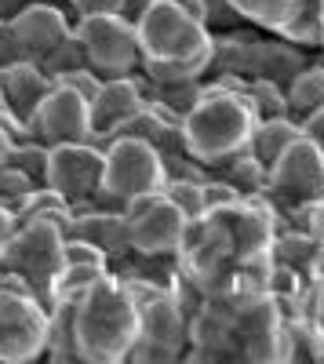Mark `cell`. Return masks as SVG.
Segmentation results:
<instances>
[{
	"mask_svg": "<svg viewBox=\"0 0 324 364\" xmlns=\"http://www.w3.org/2000/svg\"><path fill=\"white\" fill-rule=\"evenodd\" d=\"M320 33H324V29H320V0H303L299 11L291 15V22L281 26L277 37L299 44V48H317L320 44Z\"/></svg>",
	"mask_w": 324,
	"mask_h": 364,
	"instance_id": "484cf974",
	"label": "cell"
},
{
	"mask_svg": "<svg viewBox=\"0 0 324 364\" xmlns=\"http://www.w3.org/2000/svg\"><path fill=\"white\" fill-rule=\"evenodd\" d=\"M70 15H87V11H117L121 0H63Z\"/></svg>",
	"mask_w": 324,
	"mask_h": 364,
	"instance_id": "74e56055",
	"label": "cell"
},
{
	"mask_svg": "<svg viewBox=\"0 0 324 364\" xmlns=\"http://www.w3.org/2000/svg\"><path fill=\"white\" fill-rule=\"evenodd\" d=\"M128 230H131V252L135 255H150V259H168L179 252L183 233H186V215L175 208L164 190L153 193H139L124 204Z\"/></svg>",
	"mask_w": 324,
	"mask_h": 364,
	"instance_id": "8fae6325",
	"label": "cell"
},
{
	"mask_svg": "<svg viewBox=\"0 0 324 364\" xmlns=\"http://www.w3.org/2000/svg\"><path fill=\"white\" fill-rule=\"evenodd\" d=\"M281 310L262 291L248 302H208L204 299L190 317L183 360H252L277 364Z\"/></svg>",
	"mask_w": 324,
	"mask_h": 364,
	"instance_id": "7a4b0ae2",
	"label": "cell"
},
{
	"mask_svg": "<svg viewBox=\"0 0 324 364\" xmlns=\"http://www.w3.org/2000/svg\"><path fill=\"white\" fill-rule=\"evenodd\" d=\"M208 4V29H230V26H241L237 15L226 8V0H204Z\"/></svg>",
	"mask_w": 324,
	"mask_h": 364,
	"instance_id": "d590c367",
	"label": "cell"
},
{
	"mask_svg": "<svg viewBox=\"0 0 324 364\" xmlns=\"http://www.w3.org/2000/svg\"><path fill=\"white\" fill-rule=\"evenodd\" d=\"M8 109V102H4V91H0V113H4Z\"/></svg>",
	"mask_w": 324,
	"mask_h": 364,
	"instance_id": "ee69618b",
	"label": "cell"
},
{
	"mask_svg": "<svg viewBox=\"0 0 324 364\" xmlns=\"http://www.w3.org/2000/svg\"><path fill=\"white\" fill-rule=\"evenodd\" d=\"M208 175H215V178H226L230 186H237L244 197H252V193H259L262 186H266V171H262V164L248 154H237L233 161H222V164H215V168H208Z\"/></svg>",
	"mask_w": 324,
	"mask_h": 364,
	"instance_id": "cb8c5ba5",
	"label": "cell"
},
{
	"mask_svg": "<svg viewBox=\"0 0 324 364\" xmlns=\"http://www.w3.org/2000/svg\"><path fill=\"white\" fill-rule=\"evenodd\" d=\"M244 193L237 190V186H230L226 178H215V175H208L204 178V211L208 208H222V204H233V200H241Z\"/></svg>",
	"mask_w": 324,
	"mask_h": 364,
	"instance_id": "e575fe53",
	"label": "cell"
},
{
	"mask_svg": "<svg viewBox=\"0 0 324 364\" xmlns=\"http://www.w3.org/2000/svg\"><path fill=\"white\" fill-rule=\"evenodd\" d=\"M139 70L157 84L204 80L212 63V29L183 8L153 0L135 22Z\"/></svg>",
	"mask_w": 324,
	"mask_h": 364,
	"instance_id": "3957f363",
	"label": "cell"
},
{
	"mask_svg": "<svg viewBox=\"0 0 324 364\" xmlns=\"http://www.w3.org/2000/svg\"><path fill=\"white\" fill-rule=\"evenodd\" d=\"M37 66H40V70H44V73H48V77L55 80L58 73H70V70H77V66H87V63H84L80 41H77V37L70 33V37H66L63 44H58V48H51V51H48L44 58H40Z\"/></svg>",
	"mask_w": 324,
	"mask_h": 364,
	"instance_id": "4dcf8cb0",
	"label": "cell"
},
{
	"mask_svg": "<svg viewBox=\"0 0 324 364\" xmlns=\"http://www.w3.org/2000/svg\"><path fill=\"white\" fill-rule=\"evenodd\" d=\"M66 237H84L95 248L106 252L109 262L124 259L131 252V230H128V215L117 208H84V211H70V226Z\"/></svg>",
	"mask_w": 324,
	"mask_h": 364,
	"instance_id": "ac0fdd59",
	"label": "cell"
},
{
	"mask_svg": "<svg viewBox=\"0 0 324 364\" xmlns=\"http://www.w3.org/2000/svg\"><path fill=\"white\" fill-rule=\"evenodd\" d=\"M303 324L313 339L317 360H324V259H317V266H313V277H310V288L303 299Z\"/></svg>",
	"mask_w": 324,
	"mask_h": 364,
	"instance_id": "d4e9b609",
	"label": "cell"
},
{
	"mask_svg": "<svg viewBox=\"0 0 324 364\" xmlns=\"http://www.w3.org/2000/svg\"><path fill=\"white\" fill-rule=\"evenodd\" d=\"M274 262H284L291 266L296 273H303V277L310 281L313 277V266H317V255H320V245H317V237L313 233H303V230H284L274 237Z\"/></svg>",
	"mask_w": 324,
	"mask_h": 364,
	"instance_id": "603a6c76",
	"label": "cell"
},
{
	"mask_svg": "<svg viewBox=\"0 0 324 364\" xmlns=\"http://www.w3.org/2000/svg\"><path fill=\"white\" fill-rule=\"evenodd\" d=\"M77 350L87 364H124L128 350L139 339V310L124 284L102 273V277L77 299L73 310Z\"/></svg>",
	"mask_w": 324,
	"mask_h": 364,
	"instance_id": "277c9868",
	"label": "cell"
},
{
	"mask_svg": "<svg viewBox=\"0 0 324 364\" xmlns=\"http://www.w3.org/2000/svg\"><path fill=\"white\" fill-rule=\"evenodd\" d=\"M48 343V310L33 295L0 288V360L26 364L44 357Z\"/></svg>",
	"mask_w": 324,
	"mask_h": 364,
	"instance_id": "7c38bea8",
	"label": "cell"
},
{
	"mask_svg": "<svg viewBox=\"0 0 324 364\" xmlns=\"http://www.w3.org/2000/svg\"><path fill=\"white\" fill-rule=\"evenodd\" d=\"M63 259L66 262H77V266H106L109 269V259L102 248H95L92 240H84V237H66V245H63Z\"/></svg>",
	"mask_w": 324,
	"mask_h": 364,
	"instance_id": "1f68e13d",
	"label": "cell"
},
{
	"mask_svg": "<svg viewBox=\"0 0 324 364\" xmlns=\"http://www.w3.org/2000/svg\"><path fill=\"white\" fill-rule=\"evenodd\" d=\"M11 146H15V139L8 135V128L0 124V168L8 164V157H11Z\"/></svg>",
	"mask_w": 324,
	"mask_h": 364,
	"instance_id": "7bdbcfd3",
	"label": "cell"
},
{
	"mask_svg": "<svg viewBox=\"0 0 324 364\" xmlns=\"http://www.w3.org/2000/svg\"><path fill=\"white\" fill-rule=\"evenodd\" d=\"M139 109H142V95H139V87H135L131 77L102 80V87L95 91V99L87 102V113H92V142L102 149L113 139V132Z\"/></svg>",
	"mask_w": 324,
	"mask_h": 364,
	"instance_id": "e0dca14e",
	"label": "cell"
},
{
	"mask_svg": "<svg viewBox=\"0 0 324 364\" xmlns=\"http://www.w3.org/2000/svg\"><path fill=\"white\" fill-rule=\"evenodd\" d=\"M317 48H320V51H324V33H320V44H317Z\"/></svg>",
	"mask_w": 324,
	"mask_h": 364,
	"instance_id": "bcb514c9",
	"label": "cell"
},
{
	"mask_svg": "<svg viewBox=\"0 0 324 364\" xmlns=\"http://www.w3.org/2000/svg\"><path fill=\"white\" fill-rule=\"evenodd\" d=\"M303 128L296 124L291 117H277V120H255V128H252V142H248V154L262 164V171H266L281 149L296 139Z\"/></svg>",
	"mask_w": 324,
	"mask_h": 364,
	"instance_id": "7402d4cb",
	"label": "cell"
},
{
	"mask_svg": "<svg viewBox=\"0 0 324 364\" xmlns=\"http://www.w3.org/2000/svg\"><path fill=\"white\" fill-rule=\"evenodd\" d=\"M66 233L51 219L18 223L8 245L0 248V288L33 295L44 310L55 306V277L63 273Z\"/></svg>",
	"mask_w": 324,
	"mask_h": 364,
	"instance_id": "5b68a950",
	"label": "cell"
},
{
	"mask_svg": "<svg viewBox=\"0 0 324 364\" xmlns=\"http://www.w3.org/2000/svg\"><path fill=\"white\" fill-rule=\"evenodd\" d=\"M299 128H303V135H310V139H313V142L324 149V106H320V109H313V113L303 120Z\"/></svg>",
	"mask_w": 324,
	"mask_h": 364,
	"instance_id": "f35d334b",
	"label": "cell"
},
{
	"mask_svg": "<svg viewBox=\"0 0 324 364\" xmlns=\"http://www.w3.org/2000/svg\"><path fill=\"white\" fill-rule=\"evenodd\" d=\"M164 197L179 208L186 219H200L204 215V182H197V178H171V182H164Z\"/></svg>",
	"mask_w": 324,
	"mask_h": 364,
	"instance_id": "f546056e",
	"label": "cell"
},
{
	"mask_svg": "<svg viewBox=\"0 0 324 364\" xmlns=\"http://www.w3.org/2000/svg\"><path fill=\"white\" fill-rule=\"evenodd\" d=\"M310 233H313V237H324V193L313 200V223H310Z\"/></svg>",
	"mask_w": 324,
	"mask_h": 364,
	"instance_id": "b9f144b4",
	"label": "cell"
},
{
	"mask_svg": "<svg viewBox=\"0 0 324 364\" xmlns=\"http://www.w3.org/2000/svg\"><path fill=\"white\" fill-rule=\"evenodd\" d=\"M248 106H252L255 120H277V117H288L284 87L274 84V80H252V84H248Z\"/></svg>",
	"mask_w": 324,
	"mask_h": 364,
	"instance_id": "83f0119b",
	"label": "cell"
},
{
	"mask_svg": "<svg viewBox=\"0 0 324 364\" xmlns=\"http://www.w3.org/2000/svg\"><path fill=\"white\" fill-rule=\"evenodd\" d=\"M26 190H33V182H29L18 168H11V164L0 168V204L15 211V204L22 200V193H26Z\"/></svg>",
	"mask_w": 324,
	"mask_h": 364,
	"instance_id": "d6a6232c",
	"label": "cell"
},
{
	"mask_svg": "<svg viewBox=\"0 0 324 364\" xmlns=\"http://www.w3.org/2000/svg\"><path fill=\"white\" fill-rule=\"evenodd\" d=\"M139 310V339L128 350L131 364H175L186 353V331L190 317L179 310L171 291H161L157 299L142 302Z\"/></svg>",
	"mask_w": 324,
	"mask_h": 364,
	"instance_id": "30bf717a",
	"label": "cell"
},
{
	"mask_svg": "<svg viewBox=\"0 0 324 364\" xmlns=\"http://www.w3.org/2000/svg\"><path fill=\"white\" fill-rule=\"evenodd\" d=\"M8 26H11V37L18 44V55L29 58V63H40L51 48H58L73 33L70 8L44 4V0H37V4H22L8 18Z\"/></svg>",
	"mask_w": 324,
	"mask_h": 364,
	"instance_id": "9a60e30c",
	"label": "cell"
},
{
	"mask_svg": "<svg viewBox=\"0 0 324 364\" xmlns=\"http://www.w3.org/2000/svg\"><path fill=\"white\" fill-rule=\"evenodd\" d=\"M303 0H226V8L237 15V22H248L266 33H281V26L291 22Z\"/></svg>",
	"mask_w": 324,
	"mask_h": 364,
	"instance_id": "44dd1931",
	"label": "cell"
},
{
	"mask_svg": "<svg viewBox=\"0 0 324 364\" xmlns=\"http://www.w3.org/2000/svg\"><path fill=\"white\" fill-rule=\"evenodd\" d=\"M320 29H324V0H320Z\"/></svg>",
	"mask_w": 324,
	"mask_h": 364,
	"instance_id": "f6af8a7d",
	"label": "cell"
},
{
	"mask_svg": "<svg viewBox=\"0 0 324 364\" xmlns=\"http://www.w3.org/2000/svg\"><path fill=\"white\" fill-rule=\"evenodd\" d=\"M320 193H324V149L299 132L266 168L262 197L277 211H288L296 204H313Z\"/></svg>",
	"mask_w": 324,
	"mask_h": 364,
	"instance_id": "9c48e42d",
	"label": "cell"
},
{
	"mask_svg": "<svg viewBox=\"0 0 324 364\" xmlns=\"http://www.w3.org/2000/svg\"><path fill=\"white\" fill-rule=\"evenodd\" d=\"M33 139L44 146H63V142H92V113H87V99L77 95L73 87L55 84L44 102L33 113L29 124Z\"/></svg>",
	"mask_w": 324,
	"mask_h": 364,
	"instance_id": "5bb4252c",
	"label": "cell"
},
{
	"mask_svg": "<svg viewBox=\"0 0 324 364\" xmlns=\"http://www.w3.org/2000/svg\"><path fill=\"white\" fill-rule=\"evenodd\" d=\"M168 4L183 8L186 15H193V18H200V22H208V4H204V0H168Z\"/></svg>",
	"mask_w": 324,
	"mask_h": 364,
	"instance_id": "60d3db41",
	"label": "cell"
},
{
	"mask_svg": "<svg viewBox=\"0 0 324 364\" xmlns=\"http://www.w3.org/2000/svg\"><path fill=\"white\" fill-rule=\"evenodd\" d=\"M15 226H18V219H15V211H11V208H4V204H0V248L8 245V237L15 233Z\"/></svg>",
	"mask_w": 324,
	"mask_h": 364,
	"instance_id": "ab89813d",
	"label": "cell"
},
{
	"mask_svg": "<svg viewBox=\"0 0 324 364\" xmlns=\"http://www.w3.org/2000/svg\"><path fill=\"white\" fill-rule=\"evenodd\" d=\"M55 84H66V87L77 91V95H84L87 102H92V99H95V91L102 87V77H99L95 70H87V66H77V70H70V73H58Z\"/></svg>",
	"mask_w": 324,
	"mask_h": 364,
	"instance_id": "836d02e7",
	"label": "cell"
},
{
	"mask_svg": "<svg viewBox=\"0 0 324 364\" xmlns=\"http://www.w3.org/2000/svg\"><path fill=\"white\" fill-rule=\"evenodd\" d=\"M183 146L186 154L204 164L215 168L222 161H233L244 154L252 142L255 113L248 106V95H233V91H204L200 102L183 117Z\"/></svg>",
	"mask_w": 324,
	"mask_h": 364,
	"instance_id": "8992f818",
	"label": "cell"
},
{
	"mask_svg": "<svg viewBox=\"0 0 324 364\" xmlns=\"http://www.w3.org/2000/svg\"><path fill=\"white\" fill-rule=\"evenodd\" d=\"M284 99H288V117L303 124V120L324 106V63H306L291 84L284 87Z\"/></svg>",
	"mask_w": 324,
	"mask_h": 364,
	"instance_id": "d6986e66",
	"label": "cell"
},
{
	"mask_svg": "<svg viewBox=\"0 0 324 364\" xmlns=\"http://www.w3.org/2000/svg\"><path fill=\"white\" fill-rule=\"evenodd\" d=\"M18 44H15V37H11V26H8V18H0V66H11V63H18Z\"/></svg>",
	"mask_w": 324,
	"mask_h": 364,
	"instance_id": "8d00e7d4",
	"label": "cell"
},
{
	"mask_svg": "<svg viewBox=\"0 0 324 364\" xmlns=\"http://www.w3.org/2000/svg\"><path fill=\"white\" fill-rule=\"evenodd\" d=\"M102 273H109L106 266H77V262H66L63 273L55 277V302H66V299H80L87 288H92Z\"/></svg>",
	"mask_w": 324,
	"mask_h": 364,
	"instance_id": "f1b7e54d",
	"label": "cell"
},
{
	"mask_svg": "<svg viewBox=\"0 0 324 364\" xmlns=\"http://www.w3.org/2000/svg\"><path fill=\"white\" fill-rule=\"evenodd\" d=\"M73 37L80 41L87 70H95L102 80L131 77L139 70V37L135 26L117 11H87L77 15Z\"/></svg>",
	"mask_w": 324,
	"mask_h": 364,
	"instance_id": "ba28073f",
	"label": "cell"
},
{
	"mask_svg": "<svg viewBox=\"0 0 324 364\" xmlns=\"http://www.w3.org/2000/svg\"><path fill=\"white\" fill-rule=\"evenodd\" d=\"M102 182V149L95 142H63L48 146L44 186L58 190L70 204L92 200Z\"/></svg>",
	"mask_w": 324,
	"mask_h": 364,
	"instance_id": "4fadbf2b",
	"label": "cell"
},
{
	"mask_svg": "<svg viewBox=\"0 0 324 364\" xmlns=\"http://www.w3.org/2000/svg\"><path fill=\"white\" fill-rule=\"evenodd\" d=\"M51 87H55V80L37 63H29V58H18V63H11V66H0V91H4L8 113L26 132H29V124H33V113H37V106L44 102V95ZM29 139H33V132H29Z\"/></svg>",
	"mask_w": 324,
	"mask_h": 364,
	"instance_id": "2e32d148",
	"label": "cell"
},
{
	"mask_svg": "<svg viewBox=\"0 0 324 364\" xmlns=\"http://www.w3.org/2000/svg\"><path fill=\"white\" fill-rule=\"evenodd\" d=\"M164 161L161 154L142 142V139H109L102 146V182L95 190L99 208H117L124 211V204L139 193L164 190Z\"/></svg>",
	"mask_w": 324,
	"mask_h": 364,
	"instance_id": "52a82bcc",
	"label": "cell"
},
{
	"mask_svg": "<svg viewBox=\"0 0 324 364\" xmlns=\"http://www.w3.org/2000/svg\"><path fill=\"white\" fill-rule=\"evenodd\" d=\"M73 310H77V299L66 302H55L48 310V343H44V357L66 364V360H80L77 350V328H73Z\"/></svg>",
	"mask_w": 324,
	"mask_h": 364,
	"instance_id": "ffe728a7",
	"label": "cell"
},
{
	"mask_svg": "<svg viewBox=\"0 0 324 364\" xmlns=\"http://www.w3.org/2000/svg\"><path fill=\"white\" fill-rule=\"evenodd\" d=\"M11 168H18L33 186H44V175H48V146L40 139H22L11 146V157H8Z\"/></svg>",
	"mask_w": 324,
	"mask_h": 364,
	"instance_id": "4316f807",
	"label": "cell"
},
{
	"mask_svg": "<svg viewBox=\"0 0 324 364\" xmlns=\"http://www.w3.org/2000/svg\"><path fill=\"white\" fill-rule=\"evenodd\" d=\"M288 230L284 215L259 193L208 208L186 223L175 262L208 302H248L266 291L274 237Z\"/></svg>",
	"mask_w": 324,
	"mask_h": 364,
	"instance_id": "6da1fadb",
	"label": "cell"
}]
</instances>
